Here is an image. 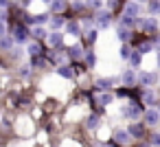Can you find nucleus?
<instances>
[{
    "instance_id": "obj_17",
    "label": "nucleus",
    "mask_w": 160,
    "mask_h": 147,
    "mask_svg": "<svg viewBox=\"0 0 160 147\" xmlns=\"http://www.w3.org/2000/svg\"><path fill=\"white\" fill-rule=\"evenodd\" d=\"M116 35H118V40L125 44V42H129V38H132V29H129V27H123V24H118V29H116Z\"/></svg>"
},
{
    "instance_id": "obj_6",
    "label": "nucleus",
    "mask_w": 160,
    "mask_h": 147,
    "mask_svg": "<svg viewBox=\"0 0 160 147\" xmlns=\"http://www.w3.org/2000/svg\"><path fill=\"white\" fill-rule=\"evenodd\" d=\"M112 140H114L116 145H123V147H125V145H129L134 138H132V134H129L127 129H121V127H118V129H114V134H112Z\"/></svg>"
},
{
    "instance_id": "obj_3",
    "label": "nucleus",
    "mask_w": 160,
    "mask_h": 147,
    "mask_svg": "<svg viewBox=\"0 0 160 147\" xmlns=\"http://www.w3.org/2000/svg\"><path fill=\"white\" fill-rule=\"evenodd\" d=\"M142 123L149 125V127H156V125L160 123V112H158V108H149V110H145V114H142Z\"/></svg>"
},
{
    "instance_id": "obj_25",
    "label": "nucleus",
    "mask_w": 160,
    "mask_h": 147,
    "mask_svg": "<svg viewBox=\"0 0 160 147\" xmlns=\"http://www.w3.org/2000/svg\"><path fill=\"white\" fill-rule=\"evenodd\" d=\"M112 101H114V94H112V92H103V94L99 97V103H101V105H110Z\"/></svg>"
},
{
    "instance_id": "obj_11",
    "label": "nucleus",
    "mask_w": 160,
    "mask_h": 147,
    "mask_svg": "<svg viewBox=\"0 0 160 147\" xmlns=\"http://www.w3.org/2000/svg\"><path fill=\"white\" fill-rule=\"evenodd\" d=\"M140 99H142V103H145V105H156V103H158V94H156V90H153V88H145Z\"/></svg>"
},
{
    "instance_id": "obj_42",
    "label": "nucleus",
    "mask_w": 160,
    "mask_h": 147,
    "mask_svg": "<svg viewBox=\"0 0 160 147\" xmlns=\"http://www.w3.org/2000/svg\"><path fill=\"white\" fill-rule=\"evenodd\" d=\"M158 112H160V105H158Z\"/></svg>"
},
{
    "instance_id": "obj_18",
    "label": "nucleus",
    "mask_w": 160,
    "mask_h": 147,
    "mask_svg": "<svg viewBox=\"0 0 160 147\" xmlns=\"http://www.w3.org/2000/svg\"><path fill=\"white\" fill-rule=\"evenodd\" d=\"M68 57H70V59H81V57H83V46H81V44H72V46L68 48Z\"/></svg>"
},
{
    "instance_id": "obj_35",
    "label": "nucleus",
    "mask_w": 160,
    "mask_h": 147,
    "mask_svg": "<svg viewBox=\"0 0 160 147\" xmlns=\"http://www.w3.org/2000/svg\"><path fill=\"white\" fill-rule=\"evenodd\" d=\"M9 7V0H0V9H7Z\"/></svg>"
},
{
    "instance_id": "obj_27",
    "label": "nucleus",
    "mask_w": 160,
    "mask_h": 147,
    "mask_svg": "<svg viewBox=\"0 0 160 147\" xmlns=\"http://www.w3.org/2000/svg\"><path fill=\"white\" fill-rule=\"evenodd\" d=\"M31 35H33L35 40H40V38H44V35H46V31H44V27H35V29L31 31Z\"/></svg>"
},
{
    "instance_id": "obj_2",
    "label": "nucleus",
    "mask_w": 160,
    "mask_h": 147,
    "mask_svg": "<svg viewBox=\"0 0 160 147\" xmlns=\"http://www.w3.org/2000/svg\"><path fill=\"white\" fill-rule=\"evenodd\" d=\"M138 81H140L142 88H153V86L158 84V73H153V70H142V73L138 75Z\"/></svg>"
},
{
    "instance_id": "obj_26",
    "label": "nucleus",
    "mask_w": 160,
    "mask_h": 147,
    "mask_svg": "<svg viewBox=\"0 0 160 147\" xmlns=\"http://www.w3.org/2000/svg\"><path fill=\"white\" fill-rule=\"evenodd\" d=\"M86 7L99 11V9H103V0H86Z\"/></svg>"
},
{
    "instance_id": "obj_22",
    "label": "nucleus",
    "mask_w": 160,
    "mask_h": 147,
    "mask_svg": "<svg viewBox=\"0 0 160 147\" xmlns=\"http://www.w3.org/2000/svg\"><path fill=\"white\" fill-rule=\"evenodd\" d=\"M140 62H142V53H140V51H134V53H132V57H129L132 68H138V66H140Z\"/></svg>"
},
{
    "instance_id": "obj_19",
    "label": "nucleus",
    "mask_w": 160,
    "mask_h": 147,
    "mask_svg": "<svg viewBox=\"0 0 160 147\" xmlns=\"http://www.w3.org/2000/svg\"><path fill=\"white\" fill-rule=\"evenodd\" d=\"M27 53H29V55H33V57H40V55H42V46L38 44V40L27 44Z\"/></svg>"
},
{
    "instance_id": "obj_37",
    "label": "nucleus",
    "mask_w": 160,
    "mask_h": 147,
    "mask_svg": "<svg viewBox=\"0 0 160 147\" xmlns=\"http://www.w3.org/2000/svg\"><path fill=\"white\" fill-rule=\"evenodd\" d=\"M156 62H158V68H160V51L156 53Z\"/></svg>"
},
{
    "instance_id": "obj_20",
    "label": "nucleus",
    "mask_w": 160,
    "mask_h": 147,
    "mask_svg": "<svg viewBox=\"0 0 160 147\" xmlns=\"http://www.w3.org/2000/svg\"><path fill=\"white\" fill-rule=\"evenodd\" d=\"M13 38L11 35H2V38H0V51H11L13 48Z\"/></svg>"
},
{
    "instance_id": "obj_15",
    "label": "nucleus",
    "mask_w": 160,
    "mask_h": 147,
    "mask_svg": "<svg viewBox=\"0 0 160 147\" xmlns=\"http://www.w3.org/2000/svg\"><path fill=\"white\" fill-rule=\"evenodd\" d=\"M48 24H51L53 31H59V29L66 27V20H64L62 16H51V18H48Z\"/></svg>"
},
{
    "instance_id": "obj_16",
    "label": "nucleus",
    "mask_w": 160,
    "mask_h": 147,
    "mask_svg": "<svg viewBox=\"0 0 160 147\" xmlns=\"http://www.w3.org/2000/svg\"><path fill=\"white\" fill-rule=\"evenodd\" d=\"M64 29H66V33H68V35H75V38H79V35H81V24H79V22H75V20H72V22H66V27H64Z\"/></svg>"
},
{
    "instance_id": "obj_21",
    "label": "nucleus",
    "mask_w": 160,
    "mask_h": 147,
    "mask_svg": "<svg viewBox=\"0 0 160 147\" xmlns=\"http://www.w3.org/2000/svg\"><path fill=\"white\" fill-rule=\"evenodd\" d=\"M132 53H134V51H132V46H129L127 42H125V44H121V51H118V55H121V59H123V62H129Z\"/></svg>"
},
{
    "instance_id": "obj_23",
    "label": "nucleus",
    "mask_w": 160,
    "mask_h": 147,
    "mask_svg": "<svg viewBox=\"0 0 160 147\" xmlns=\"http://www.w3.org/2000/svg\"><path fill=\"white\" fill-rule=\"evenodd\" d=\"M149 16H158L160 13V0H149Z\"/></svg>"
},
{
    "instance_id": "obj_14",
    "label": "nucleus",
    "mask_w": 160,
    "mask_h": 147,
    "mask_svg": "<svg viewBox=\"0 0 160 147\" xmlns=\"http://www.w3.org/2000/svg\"><path fill=\"white\" fill-rule=\"evenodd\" d=\"M94 86H97L101 92H110V90L114 88V79H110V77H99Z\"/></svg>"
},
{
    "instance_id": "obj_29",
    "label": "nucleus",
    "mask_w": 160,
    "mask_h": 147,
    "mask_svg": "<svg viewBox=\"0 0 160 147\" xmlns=\"http://www.w3.org/2000/svg\"><path fill=\"white\" fill-rule=\"evenodd\" d=\"M83 57H86V64H88L90 68H92V66L97 64V57H94V53H92V51H88V53H86Z\"/></svg>"
},
{
    "instance_id": "obj_33",
    "label": "nucleus",
    "mask_w": 160,
    "mask_h": 147,
    "mask_svg": "<svg viewBox=\"0 0 160 147\" xmlns=\"http://www.w3.org/2000/svg\"><path fill=\"white\" fill-rule=\"evenodd\" d=\"M149 145H151V147H160V132H156V134L151 136V140H149Z\"/></svg>"
},
{
    "instance_id": "obj_10",
    "label": "nucleus",
    "mask_w": 160,
    "mask_h": 147,
    "mask_svg": "<svg viewBox=\"0 0 160 147\" xmlns=\"http://www.w3.org/2000/svg\"><path fill=\"white\" fill-rule=\"evenodd\" d=\"M46 40H48V46H51V48H59V46L64 44V33H62V31H51Z\"/></svg>"
},
{
    "instance_id": "obj_1",
    "label": "nucleus",
    "mask_w": 160,
    "mask_h": 147,
    "mask_svg": "<svg viewBox=\"0 0 160 147\" xmlns=\"http://www.w3.org/2000/svg\"><path fill=\"white\" fill-rule=\"evenodd\" d=\"M94 24H97V29H108V27L112 24V11L99 9L97 16H94Z\"/></svg>"
},
{
    "instance_id": "obj_39",
    "label": "nucleus",
    "mask_w": 160,
    "mask_h": 147,
    "mask_svg": "<svg viewBox=\"0 0 160 147\" xmlns=\"http://www.w3.org/2000/svg\"><path fill=\"white\" fill-rule=\"evenodd\" d=\"M136 3H149V0H136Z\"/></svg>"
},
{
    "instance_id": "obj_32",
    "label": "nucleus",
    "mask_w": 160,
    "mask_h": 147,
    "mask_svg": "<svg viewBox=\"0 0 160 147\" xmlns=\"http://www.w3.org/2000/svg\"><path fill=\"white\" fill-rule=\"evenodd\" d=\"M86 40H88V44H94V42H97V29L88 31V33H86Z\"/></svg>"
},
{
    "instance_id": "obj_38",
    "label": "nucleus",
    "mask_w": 160,
    "mask_h": 147,
    "mask_svg": "<svg viewBox=\"0 0 160 147\" xmlns=\"http://www.w3.org/2000/svg\"><path fill=\"white\" fill-rule=\"evenodd\" d=\"M29 3H31V0H22V5H24V7H27V5H29Z\"/></svg>"
},
{
    "instance_id": "obj_31",
    "label": "nucleus",
    "mask_w": 160,
    "mask_h": 147,
    "mask_svg": "<svg viewBox=\"0 0 160 147\" xmlns=\"http://www.w3.org/2000/svg\"><path fill=\"white\" fill-rule=\"evenodd\" d=\"M121 24H123V27H129V29H132V27L136 24V20H132V18H127V16H121Z\"/></svg>"
},
{
    "instance_id": "obj_8",
    "label": "nucleus",
    "mask_w": 160,
    "mask_h": 147,
    "mask_svg": "<svg viewBox=\"0 0 160 147\" xmlns=\"http://www.w3.org/2000/svg\"><path fill=\"white\" fill-rule=\"evenodd\" d=\"M48 7H51V13L53 16H62L66 11V7H68V0H51Z\"/></svg>"
},
{
    "instance_id": "obj_13",
    "label": "nucleus",
    "mask_w": 160,
    "mask_h": 147,
    "mask_svg": "<svg viewBox=\"0 0 160 147\" xmlns=\"http://www.w3.org/2000/svg\"><path fill=\"white\" fill-rule=\"evenodd\" d=\"M121 81H123L125 86H134V84L138 81V75H136V70H134V68H127V70H123V75H121Z\"/></svg>"
},
{
    "instance_id": "obj_5",
    "label": "nucleus",
    "mask_w": 160,
    "mask_h": 147,
    "mask_svg": "<svg viewBox=\"0 0 160 147\" xmlns=\"http://www.w3.org/2000/svg\"><path fill=\"white\" fill-rule=\"evenodd\" d=\"M121 114H123L125 119L136 121V119H140V105H138V103H127V105L121 108Z\"/></svg>"
},
{
    "instance_id": "obj_12",
    "label": "nucleus",
    "mask_w": 160,
    "mask_h": 147,
    "mask_svg": "<svg viewBox=\"0 0 160 147\" xmlns=\"http://www.w3.org/2000/svg\"><path fill=\"white\" fill-rule=\"evenodd\" d=\"M127 132L132 134V138H138V140H140V138L145 136V123H138V121H134V123L127 127Z\"/></svg>"
},
{
    "instance_id": "obj_36",
    "label": "nucleus",
    "mask_w": 160,
    "mask_h": 147,
    "mask_svg": "<svg viewBox=\"0 0 160 147\" xmlns=\"http://www.w3.org/2000/svg\"><path fill=\"white\" fill-rule=\"evenodd\" d=\"M0 20H7V11H5V9L0 11Z\"/></svg>"
},
{
    "instance_id": "obj_40",
    "label": "nucleus",
    "mask_w": 160,
    "mask_h": 147,
    "mask_svg": "<svg viewBox=\"0 0 160 147\" xmlns=\"http://www.w3.org/2000/svg\"><path fill=\"white\" fill-rule=\"evenodd\" d=\"M42 3H46V5H48V3H51V0H42Z\"/></svg>"
},
{
    "instance_id": "obj_24",
    "label": "nucleus",
    "mask_w": 160,
    "mask_h": 147,
    "mask_svg": "<svg viewBox=\"0 0 160 147\" xmlns=\"http://www.w3.org/2000/svg\"><path fill=\"white\" fill-rule=\"evenodd\" d=\"M57 75L64 77V79H72V68H68V66H59V68H57Z\"/></svg>"
},
{
    "instance_id": "obj_4",
    "label": "nucleus",
    "mask_w": 160,
    "mask_h": 147,
    "mask_svg": "<svg viewBox=\"0 0 160 147\" xmlns=\"http://www.w3.org/2000/svg\"><path fill=\"white\" fill-rule=\"evenodd\" d=\"M29 35H31V33H29L27 24H16V27H13V35H11V38H13V42L24 44V42L29 40Z\"/></svg>"
},
{
    "instance_id": "obj_30",
    "label": "nucleus",
    "mask_w": 160,
    "mask_h": 147,
    "mask_svg": "<svg viewBox=\"0 0 160 147\" xmlns=\"http://www.w3.org/2000/svg\"><path fill=\"white\" fill-rule=\"evenodd\" d=\"M97 125H99V116L92 114V116L88 119V129H97Z\"/></svg>"
},
{
    "instance_id": "obj_28",
    "label": "nucleus",
    "mask_w": 160,
    "mask_h": 147,
    "mask_svg": "<svg viewBox=\"0 0 160 147\" xmlns=\"http://www.w3.org/2000/svg\"><path fill=\"white\" fill-rule=\"evenodd\" d=\"M151 48H153V42H142V44H140V46H138L136 51H140V53L145 55V53H149Z\"/></svg>"
},
{
    "instance_id": "obj_9",
    "label": "nucleus",
    "mask_w": 160,
    "mask_h": 147,
    "mask_svg": "<svg viewBox=\"0 0 160 147\" xmlns=\"http://www.w3.org/2000/svg\"><path fill=\"white\" fill-rule=\"evenodd\" d=\"M136 27H140L145 33H153L156 31V20L153 18H138L136 20Z\"/></svg>"
},
{
    "instance_id": "obj_43",
    "label": "nucleus",
    "mask_w": 160,
    "mask_h": 147,
    "mask_svg": "<svg viewBox=\"0 0 160 147\" xmlns=\"http://www.w3.org/2000/svg\"><path fill=\"white\" fill-rule=\"evenodd\" d=\"M149 147H151V145H149Z\"/></svg>"
},
{
    "instance_id": "obj_41",
    "label": "nucleus",
    "mask_w": 160,
    "mask_h": 147,
    "mask_svg": "<svg viewBox=\"0 0 160 147\" xmlns=\"http://www.w3.org/2000/svg\"><path fill=\"white\" fill-rule=\"evenodd\" d=\"M156 44H160V38H158V40H156Z\"/></svg>"
},
{
    "instance_id": "obj_7",
    "label": "nucleus",
    "mask_w": 160,
    "mask_h": 147,
    "mask_svg": "<svg viewBox=\"0 0 160 147\" xmlns=\"http://www.w3.org/2000/svg\"><path fill=\"white\" fill-rule=\"evenodd\" d=\"M123 16H127V18H132V20H138V18H140V3H136V0L127 3L125 9H123Z\"/></svg>"
},
{
    "instance_id": "obj_34",
    "label": "nucleus",
    "mask_w": 160,
    "mask_h": 147,
    "mask_svg": "<svg viewBox=\"0 0 160 147\" xmlns=\"http://www.w3.org/2000/svg\"><path fill=\"white\" fill-rule=\"evenodd\" d=\"M2 35H7V24H5V20H0V38Z\"/></svg>"
}]
</instances>
